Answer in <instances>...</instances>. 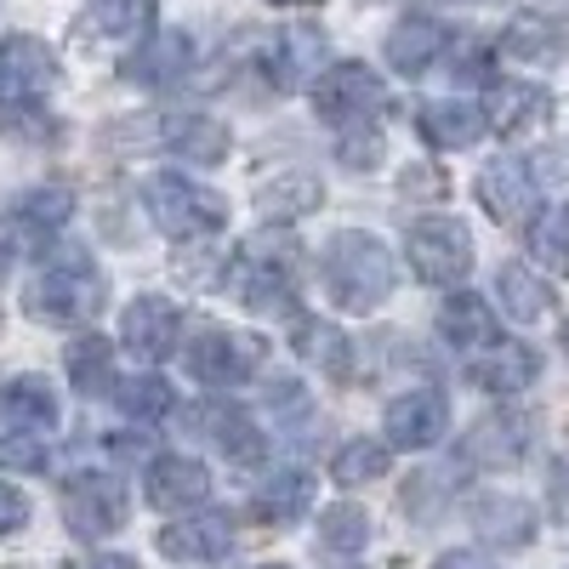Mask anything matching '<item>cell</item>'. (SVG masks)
Listing matches in <instances>:
<instances>
[{"instance_id":"1","label":"cell","mask_w":569,"mask_h":569,"mask_svg":"<svg viewBox=\"0 0 569 569\" xmlns=\"http://www.w3.org/2000/svg\"><path fill=\"white\" fill-rule=\"evenodd\" d=\"M319 273L342 313H376L393 291V251L365 228H342V233H330Z\"/></svg>"},{"instance_id":"2","label":"cell","mask_w":569,"mask_h":569,"mask_svg":"<svg viewBox=\"0 0 569 569\" xmlns=\"http://www.w3.org/2000/svg\"><path fill=\"white\" fill-rule=\"evenodd\" d=\"M142 211L166 240H211L228 228V200L182 171H160L142 182Z\"/></svg>"},{"instance_id":"3","label":"cell","mask_w":569,"mask_h":569,"mask_svg":"<svg viewBox=\"0 0 569 569\" xmlns=\"http://www.w3.org/2000/svg\"><path fill=\"white\" fill-rule=\"evenodd\" d=\"M103 308V273L91 268L86 251H58L29 284V313L34 319H58V325H80Z\"/></svg>"},{"instance_id":"4","label":"cell","mask_w":569,"mask_h":569,"mask_svg":"<svg viewBox=\"0 0 569 569\" xmlns=\"http://www.w3.org/2000/svg\"><path fill=\"white\" fill-rule=\"evenodd\" d=\"M388 103V86L376 69L365 63H330L319 80H313V114L325 126H337V131H353L365 120H376Z\"/></svg>"},{"instance_id":"5","label":"cell","mask_w":569,"mask_h":569,"mask_svg":"<svg viewBox=\"0 0 569 569\" xmlns=\"http://www.w3.org/2000/svg\"><path fill=\"white\" fill-rule=\"evenodd\" d=\"M126 485L114 479V472H74V479L63 485V525L80 536V541H103L126 525Z\"/></svg>"},{"instance_id":"6","label":"cell","mask_w":569,"mask_h":569,"mask_svg":"<svg viewBox=\"0 0 569 569\" xmlns=\"http://www.w3.org/2000/svg\"><path fill=\"white\" fill-rule=\"evenodd\" d=\"M410 268L427 284H461L472 273V233L456 217L410 222Z\"/></svg>"},{"instance_id":"7","label":"cell","mask_w":569,"mask_h":569,"mask_svg":"<svg viewBox=\"0 0 569 569\" xmlns=\"http://www.w3.org/2000/svg\"><path fill=\"white\" fill-rule=\"evenodd\" d=\"M188 370L206 388H240L246 376L262 370V342L246 330H206V337L188 348Z\"/></svg>"},{"instance_id":"8","label":"cell","mask_w":569,"mask_h":569,"mask_svg":"<svg viewBox=\"0 0 569 569\" xmlns=\"http://www.w3.org/2000/svg\"><path fill=\"white\" fill-rule=\"evenodd\" d=\"M382 433L393 450H433L450 433V399L439 388H410L382 410Z\"/></svg>"},{"instance_id":"9","label":"cell","mask_w":569,"mask_h":569,"mask_svg":"<svg viewBox=\"0 0 569 569\" xmlns=\"http://www.w3.org/2000/svg\"><path fill=\"white\" fill-rule=\"evenodd\" d=\"M52 46L34 40V34H7L0 40V103L23 109L34 103L46 86H52Z\"/></svg>"},{"instance_id":"10","label":"cell","mask_w":569,"mask_h":569,"mask_svg":"<svg viewBox=\"0 0 569 569\" xmlns=\"http://www.w3.org/2000/svg\"><path fill=\"white\" fill-rule=\"evenodd\" d=\"M325 58H330V40H325L319 23H284L279 40H273V58H268V80L279 91H302V86L319 80Z\"/></svg>"},{"instance_id":"11","label":"cell","mask_w":569,"mask_h":569,"mask_svg":"<svg viewBox=\"0 0 569 569\" xmlns=\"http://www.w3.org/2000/svg\"><path fill=\"white\" fill-rule=\"evenodd\" d=\"M177 337H182V319H177V308L166 297H137L120 313V342L137 359H149V365H166L177 353Z\"/></svg>"},{"instance_id":"12","label":"cell","mask_w":569,"mask_h":569,"mask_svg":"<svg viewBox=\"0 0 569 569\" xmlns=\"http://www.w3.org/2000/svg\"><path fill=\"white\" fill-rule=\"evenodd\" d=\"M142 496H149V507H160V512L200 507L211 496V472H206V461L182 456V450L177 456H154L149 472H142Z\"/></svg>"},{"instance_id":"13","label":"cell","mask_w":569,"mask_h":569,"mask_svg":"<svg viewBox=\"0 0 569 569\" xmlns=\"http://www.w3.org/2000/svg\"><path fill=\"white\" fill-rule=\"evenodd\" d=\"M479 206L496 217V222H525L536 206H541V188H536V171L525 160H490L479 171Z\"/></svg>"},{"instance_id":"14","label":"cell","mask_w":569,"mask_h":569,"mask_svg":"<svg viewBox=\"0 0 569 569\" xmlns=\"http://www.w3.org/2000/svg\"><path fill=\"white\" fill-rule=\"evenodd\" d=\"M439 337H445L461 359H479V353H490L496 342H507L496 308H490L485 297H467V291L439 308Z\"/></svg>"},{"instance_id":"15","label":"cell","mask_w":569,"mask_h":569,"mask_svg":"<svg viewBox=\"0 0 569 569\" xmlns=\"http://www.w3.org/2000/svg\"><path fill=\"white\" fill-rule=\"evenodd\" d=\"M233 291L251 313H291L297 291H291V273H284V257H268L257 240L246 246V262L233 273Z\"/></svg>"},{"instance_id":"16","label":"cell","mask_w":569,"mask_h":569,"mask_svg":"<svg viewBox=\"0 0 569 569\" xmlns=\"http://www.w3.org/2000/svg\"><path fill=\"white\" fill-rule=\"evenodd\" d=\"M160 552L177 558V563H217L233 552V525L228 512H194L182 525H166L160 530Z\"/></svg>"},{"instance_id":"17","label":"cell","mask_w":569,"mask_h":569,"mask_svg":"<svg viewBox=\"0 0 569 569\" xmlns=\"http://www.w3.org/2000/svg\"><path fill=\"white\" fill-rule=\"evenodd\" d=\"M160 137H166V149L182 154V160H194V166H222L228 160V126L217 114H200V109H177L160 120Z\"/></svg>"},{"instance_id":"18","label":"cell","mask_w":569,"mask_h":569,"mask_svg":"<svg viewBox=\"0 0 569 569\" xmlns=\"http://www.w3.org/2000/svg\"><path fill=\"white\" fill-rule=\"evenodd\" d=\"M382 52H388V63H393L399 74H427V69L450 52V29H445L439 18H399Z\"/></svg>"},{"instance_id":"19","label":"cell","mask_w":569,"mask_h":569,"mask_svg":"<svg viewBox=\"0 0 569 569\" xmlns=\"http://www.w3.org/2000/svg\"><path fill=\"white\" fill-rule=\"evenodd\" d=\"M569 52V29L547 12H518L501 34V58L512 63H558Z\"/></svg>"},{"instance_id":"20","label":"cell","mask_w":569,"mask_h":569,"mask_svg":"<svg viewBox=\"0 0 569 569\" xmlns=\"http://www.w3.org/2000/svg\"><path fill=\"white\" fill-rule=\"evenodd\" d=\"M416 126L433 149H472L490 126H485V109L479 103H456V98H433L416 109Z\"/></svg>"},{"instance_id":"21","label":"cell","mask_w":569,"mask_h":569,"mask_svg":"<svg viewBox=\"0 0 569 569\" xmlns=\"http://www.w3.org/2000/svg\"><path fill=\"white\" fill-rule=\"evenodd\" d=\"M536 353L525 342H496L490 353L479 359H467V382L472 388H485V393H518V388H530L536 382Z\"/></svg>"},{"instance_id":"22","label":"cell","mask_w":569,"mask_h":569,"mask_svg":"<svg viewBox=\"0 0 569 569\" xmlns=\"http://www.w3.org/2000/svg\"><path fill=\"white\" fill-rule=\"evenodd\" d=\"M0 416H7L18 433H46V427H58V393L46 376H12L7 388H0Z\"/></svg>"},{"instance_id":"23","label":"cell","mask_w":569,"mask_h":569,"mask_svg":"<svg viewBox=\"0 0 569 569\" xmlns=\"http://www.w3.org/2000/svg\"><path fill=\"white\" fill-rule=\"evenodd\" d=\"M188 58H194V46H188V34H142V46L126 58V80H137V86H171V80H182V69H188Z\"/></svg>"},{"instance_id":"24","label":"cell","mask_w":569,"mask_h":569,"mask_svg":"<svg viewBox=\"0 0 569 569\" xmlns=\"http://www.w3.org/2000/svg\"><path fill=\"white\" fill-rule=\"evenodd\" d=\"M69 382L86 399L114 393V382H120V376H114V342L98 337V330H80V337L69 342Z\"/></svg>"},{"instance_id":"25","label":"cell","mask_w":569,"mask_h":569,"mask_svg":"<svg viewBox=\"0 0 569 569\" xmlns=\"http://www.w3.org/2000/svg\"><path fill=\"white\" fill-rule=\"evenodd\" d=\"M313 507V479L302 467H284L273 479H262V490L251 496V512L268 518V525H297V518Z\"/></svg>"},{"instance_id":"26","label":"cell","mask_w":569,"mask_h":569,"mask_svg":"<svg viewBox=\"0 0 569 569\" xmlns=\"http://www.w3.org/2000/svg\"><path fill=\"white\" fill-rule=\"evenodd\" d=\"M496 297H501V313H512L518 325H536L547 319L552 308V291H547V279L525 262H501L496 268Z\"/></svg>"},{"instance_id":"27","label":"cell","mask_w":569,"mask_h":569,"mask_svg":"<svg viewBox=\"0 0 569 569\" xmlns=\"http://www.w3.org/2000/svg\"><path fill=\"white\" fill-rule=\"evenodd\" d=\"M552 109V98L541 86H518V80H501L496 86V98H490V114H485V126H496V131H507V137H518V131H530L541 114Z\"/></svg>"},{"instance_id":"28","label":"cell","mask_w":569,"mask_h":569,"mask_svg":"<svg viewBox=\"0 0 569 569\" xmlns=\"http://www.w3.org/2000/svg\"><path fill=\"white\" fill-rule=\"evenodd\" d=\"M154 23V0H91L86 29L98 40H142Z\"/></svg>"},{"instance_id":"29","label":"cell","mask_w":569,"mask_h":569,"mask_svg":"<svg viewBox=\"0 0 569 569\" xmlns=\"http://www.w3.org/2000/svg\"><path fill=\"white\" fill-rule=\"evenodd\" d=\"M530 450V421L525 416H490V421H479L472 427V439H467V456H479V461H518Z\"/></svg>"},{"instance_id":"30","label":"cell","mask_w":569,"mask_h":569,"mask_svg":"<svg viewBox=\"0 0 569 569\" xmlns=\"http://www.w3.org/2000/svg\"><path fill=\"white\" fill-rule=\"evenodd\" d=\"M291 348H297L308 365H319L325 376H348V337H342L330 319H297Z\"/></svg>"},{"instance_id":"31","label":"cell","mask_w":569,"mask_h":569,"mask_svg":"<svg viewBox=\"0 0 569 569\" xmlns=\"http://www.w3.org/2000/svg\"><path fill=\"white\" fill-rule=\"evenodd\" d=\"M206 427H211V445L228 456V461H262V450H268V439L257 433V421L246 416V410H206Z\"/></svg>"},{"instance_id":"32","label":"cell","mask_w":569,"mask_h":569,"mask_svg":"<svg viewBox=\"0 0 569 569\" xmlns=\"http://www.w3.org/2000/svg\"><path fill=\"white\" fill-rule=\"evenodd\" d=\"M472 518H479V530L490 541H507V547H525L530 530H536V507L530 501H512V496H490L472 507Z\"/></svg>"},{"instance_id":"33","label":"cell","mask_w":569,"mask_h":569,"mask_svg":"<svg viewBox=\"0 0 569 569\" xmlns=\"http://www.w3.org/2000/svg\"><path fill=\"white\" fill-rule=\"evenodd\" d=\"M319 200H325V188H319V177H308V171H284V177H273V182L262 188V211L279 217V222L319 211Z\"/></svg>"},{"instance_id":"34","label":"cell","mask_w":569,"mask_h":569,"mask_svg":"<svg viewBox=\"0 0 569 569\" xmlns=\"http://www.w3.org/2000/svg\"><path fill=\"white\" fill-rule=\"evenodd\" d=\"M388 445H376V439H348L337 450V461H330V479H337L342 490H359V485H376V479H388Z\"/></svg>"},{"instance_id":"35","label":"cell","mask_w":569,"mask_h":569,"mask_svg":"<svg viewBox=\"0 0 569 569\" xmlns=\"http://www.w3.org/2000/svg\"><path fill=\"white\" fill-rule=\"evenodd\" d=\"M114 399H120V410H126L131 421H160V416H171V405H177V393H171L166 376H126V382H114Z\"/></svg>"},{"instance_id":"36","label":"cell","mask_w":569,"mask_h":569,"mask_svg":"<svg viewBox=\"0 0 569 569\" xmlns=\"http://www.w3.org/2000/svg\"><path fill=\"white\" fill-rule=\"evenodd\" d=\"M319 541H325L330 552H365V541H370V512L353 507V501L325 507V512H319Z\"/></svg>"},{"instance_id":"37","label":"cell","mask_w":569,"mask_h":569,"mask_svg":"<svg viewBox=\"0 0 569 569\" xmlns=\"http://www.w3.org/2000/svg\"><path fill=\"white\" fill-rule=\"evenodd\" d=\"M530 257L547 262L552 273H569V206H547L530 222Z\"/></svg>"},{"instance_id":"38","label":"cell","mask_w":569,"mask_h":569,"mask_svg":"<svg viewBox=\"0 0 569 569\" xmlns=\"http://www.w3.org/2000/svg\"><path fill=\"white\" fill-rule=\"evenodd\" d=\"M69 211H74L69 188H34V194L18 200V222H29V228H63Z\"/></svg>"},{"instance_id":"39","label":"cell","mask_w":569,"mask_h":569,"mask_svg":"<svg viewBox=\"0 0 569 569\" xmlns=\"http://www.w3.org/2000/svg\"><path fill=\"white\" fill-rule=\"evenodd\" d=\"M46 461H52V450H46V439H34V433L0 439V472H46Z\"/></svg>"},{"instance_id":"40","label":"cell","mask_w":569,"mask_h":569,"mask_svg":"<svg viewBox=\"0 0 569 569\" xmlns=\"http://www.w3.org/2000/svg\"><path fill=\"white\" fill-rule=\"evenodd\" d=\"M337 160H342V166H353V171H376V166H382V131H365V126L342 131Z\"/></svg>"},{"instance_id":"41","label":"cell","mask_w":569,"mask_h":569,"mask_svg":"<svg viewBox=\"0 0 569 569\" xmlns=\"http://www.w3.org/2000/svg\"><path fill=\"white\" fill-rule=\"evenodd\" d=\"M29 525V496L18 485H0V536H12Z\"/></svg>"},{"instance_id":"42","label":"cell","mask_w":569,"mask_h":569,"mask_svg":"<svg viewBox=\"0 0 569 569\" xmlns=\"http://www.w3.org/2000/svg\"><path fill=\"white\" fill-rule=\"evenodd\" d=\"M433 569H496L490 558H479V552H445Z\"/></svg>"},{"instance_id":"43","label":"cell","mask_w":569,"mask_h":569,"mask_svg":"<svg viewBox=\"0 0 569 569\" xmlns=\"http://www.w3.org/2000/svg\"><path fill=\"white\" fill-rule=\"evenodd\" d=\"M450 74H461V80H485V52H467L461 69H450Z\"/></svg>"},{"instance_id":"44","label":"cell","mask_w":569,"mask_h":569,"mask_svg":"<svg viewBox=\"0 0 569 569\" xmlns=\"http://www.w3.org/2000/svg\"><path fill=\"white\" fill-rule=\"evenodd\" d=\"M80 569H137V558H120V552H103V558H91Z\"/></svg>"},{"instance_id":"45","label":"cell","mask_w":569,"mask_h":569,"mask_svg":"<svg viewBox=\"0 0 569 569\" xmlns=\"http://www.w3.org/2000/svg\"><path fill=\"white\" fill-rule=\"evenodd\" d=\"M273 7H308V0H273Z\"/></svg>"},{"instance_id":"46","label":"cell","mask_w":569,"mask_h":569,"mask_svg":"<svg viewBox=\"0 0 569 569\" xmlns=\"http://www.w3.org/2000/svg\"><path fill=\"white\" fill-rule=\"evenodd\" d=\"M262 569H284V563H262Z\"/></svg>"}]
</instances>
